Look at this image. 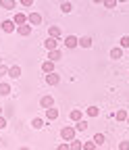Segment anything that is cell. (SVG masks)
Masks as SVG:
<instances>
[{
  "mask_svg": "<svg viewBox=\"0 0 129 150\" xmlns=\"http://www.w3.org/2000/svg\"><path fill=\"white\" fill-rule=\"evenodd\" d=\"M127 123H129V117H127Z\"/></svg>",
  "mask_w": 129,
  "mask_h": 150,
  "instance_id": "f35d334b",
  "label": "cell"
},
{
  "mask_svg": "<svg viewBox=\"0 0 129 150\" xmlns=\"http://www.w3.org/2000/svg\"><path fill=\"white\" fill-rule=\"evenodd\" d=\"M92 140H94V142H96L98 146H102V144L106 142V136H104V134H96V136H94V138H92Z\"/></svg>",
  "mask_w": 129,
  "mask_h": 150,
  "instance_id": "484cf974",
  "label": "cell"
},
{
  "mask_svg": "<svg viewBox=\"0 0 129 150\" xmlns=\"http://www.w3.org/2000/svg\"><path fill=\"white\" fill-rule=\"evenodd\" d=\"M61 11H63L65 15H69V13L73 11V4H71V2H61Z\"/></svg>",
  "mask_w": 129,
  "mask_h": 150,
  "instance_id": "4316f807",
  "label": "cell"
},
{
  "mask_svg": "<svg viewBox=\"0 0 129 150\" xmlns=\"http://www.w3.org/2000/svg\"><path fill=\"white\" fill-rule=\"evenodd\" d=\"M115 150H119V148H115Z\"/></svg>",
  "mask_w": 129,
  "mask_h": 150,
  "instance_id": "60d3db41",
  "label": "cell"
},
{
  "mask_svg": "<svg viewBox=\"0 0 129 150\" xmlns=\"http://www.w3.org/2000/svg\"><path fill=\"white\" fill-rule=\"evenodd\" d=\"M59 42H61L59 38H52V35H48L46 40H44V48H46V50H56V48H59Z\"/></svg>",
  "mask_w": 129,
  "mask_h": 150,
  "instance_id": "3957f363",
  "label": "cell"
},
{
  "mask_svg": "<svg viewBox=\"0 0 129 150\" xmlns=\"http://www.w3.org/2000/svg\"><path fill=\"white\" fill-rule=\"evenodd\" d=\"M117 4H119V0H104V2H102L104 8H115Z\"/></svg>",
  "mask_w": 129,
  "mask_h": 150,
  "instance_id": "83f0119b",
  "label": "cell"
},
{
  "mask_svg": "<svg viewBox=\"0 0 129 150\" xmlns=\"http://www.w3.org/2000/svg\"><path fill=\"white\" fill-rule=\"evenodd\" d=\"M119 46L123 48V50H129V35H123L121 40H119Z\"/></svg>",
  "mask_w": 129,
  "mask_h": 150,
  "instance_id": "d4e9b609",
  "label": "cell"
},
{
  "mask_svg": "<svg viewBox=\"0 0 129 150\" xmlns=\"http://www.w3.org/2000/svg\"><path fill=\"white\" fill-rule=\"evenodd\" d=\"M19 150H31V148H27V146H21V148H19Z\"/></svg>",
  "mask_w": 129,
  "mask_h": 150,
  "instance_id": "d590c367",
  "label": "cell"
},
{
  "mask_svg": "<svg viewBox=\"0 0 129 150\" xmlns=\"http://www.w3.org/2000/svg\"><path fill=\"white\" fill-rule=\"evenodd\" d=\"M0 25H2V31H4V33H13V31H17V23L13 21V19H4V21L0 23Z\"/></svg>",
  "mask_w": 129,
  "mask_h": 150,
  "instance_id": "277c9868",
  "label": "cell"
},
{
  "mask_svg": "<svg viewBox=\"0 0 129 150\" xmlns=\"http://www.w3.org/2000/svg\"><path fill=\"white\" fill-rule=\"evenodd\" d=\"M48 35H52V38H61V27H59V25H50V27H48Z\"/></svg>",
  "mask_w": 129,
  "mask_h": 150,
  "instance_id": "ffe728a7",
  "label": "cell"
},
{
  "mask_svg": "<svg viewBox=\"0 0 129 150\" xmlns=\"http://www.w3.org/2000/svg\"><path fill=\"white\" fill-rule=\"evenodd\" d=\"M69 146H71V150H83V144H81L79 140H71Z\"/></svg>",
  "mask_w": 129,
  "mask_h": 150,
  "instance_id": "603a6c76",
  "label": "cell"
},
{
  "mask_svg": "<svg viewBox=\"0 0 129 150\" xmlns=\"http://www.w3.org/2000/svg\"><path fill=\"white\" fill-rule=\"evenodd\" d=\"M69 117H71V121H81V119H83V112H81L79 108H73V110L69 112Z\"/></svg>",
  "mask_w": 129,
  "mask_h": 150,
  "instance_id": "ac0fdd59",
  "label": "cell"
},
{
  "mask_svg": "<svg viewBox=\"0 0 129 150\" xmlns=\"http://www.w3.org/2000/svg\"><path fill=\"white\" fill-rule=\"evenodd\" d=\"M85 115L94 119V117H98V115H100V108H98V106H90V108L85 110Z\"/></svg>",
  "mask_w": 129,
  "mask_h": 150,
  "instance_id": "44dd1931",
  "label": "cell"
},
{
  "mask_svg": "<svg viewBox=\"0 0 129 150\" xmlns=\"http://www.w3.org/2000/svg\"><path fill=\"white\" fill-rule=\"evenodd\" d=\"M40 106H42V108H52V106H54V98L46 94V96L40 98Z\"/></svg>",
  "mask_w": 129,
  "mask_h": 150,
  "instance_id": "8992f818",
  "label": "cell"
},
{
  "mask_svg": "<svg viewBox=\"0 0 129 150\" xmlns=\"http://www.w3.org/2000/svg\"><path fill=\"white\" fill-rule=\"evenodd\" d=\"M96 146H98V144H96L94 140H90V142L83 144V150H96Z\"/></svg>",
  "mask_w": 129,
  "mask_h": 150,
  "instance_id": "f1b7e54d",
  "label": "cell"
},
{
  "mask_svg": "<svg viewBox=\"0 0 129 150\" xmlns=\"http://www.w3.org/2000/svg\"><path fill=\"white\" fill-rule=\"evenodd\" d=\"M8 77H11V79L21 77V67H19V65H13V67H11V73H8Z\"/></svg>",
  "mask_w": 129,
  "mask_h": 150,
  "instance_id": "d6986e66",
  "label": "cell"
},
{
  "mask_svg": "<svg viewBox=\"0 0 129 150\" xmlns=\"http://www.w3.org/2000/svg\"><path fill=\"white\" fill-rule=\"evenodd\" d=\"M0 115H2V106H0Z\"/></svg>",
  "mask_w": 129,
  "mask_h": 150,
  "instance_id": "8d00e7d4",
  "label": "cell"
},
{
  "mask_svg": "<svg viewBox=\"0 0 129 150\" xmlns=\"http://www.w3.org/2000/svg\"><path fill=\"white\" fill-rule=\"evenodd\" d=\"M4 127H6V119L0 115V129H4Z\"/></svg>",
  "mask_w": 129,
  "mask_h": 150,
  "instance_id": "836d02e7",
  "label": "cell"
},
{
  "mask_svg": "<svg viewBox=\"0 0 129 150\" xmlns=\"http://www.w3.org/2000/svg\"><path fill=\"white\" fill-rule=\"evenodd\" d=\"M11 92H13L11 83H6V81H0V96H8Z\"/></svg>",
  "mask_w": 129,
  "mask_h": 150,
  "instance_id": "5bb4252c",
  "label": "cell"
},
{
  "mask_svg": "<svg viewBox=\"0 0 129 150\" xmlns=\"http://www.w3.org/2000/svg\"><path fill=\"white\" fill-rule=\"evenodd\" d=\"M127 77H129V73H127Z\"/></svg>",
  "mask_w": 129,
  "mask_h": 150,
  "instance_id": "ab89813d",
  "label": "cell"
},
{
  "mask_svg": "<svg viewBox=\"0 0 129 150\" xmlns=\"http://www.w3.org/2000/svg\"><path fill=\"white\" fill-rule=\"evenodd\" d=\"M123 54H125V50H123L121 46H117V48H110V59L119 61V59H123Z\"/></svg>",
  "mask_w": 129,
  "mask_h": 150,
  "instance_id": "9c48e42d",
  "label": "cell"
},
{
  "mask_svg": "<svg viewBox=\"0 0 129 150\" xmlns=\"http://www.w3.org/2000/svg\"><path fill=\"white\" fill-rule=\"evenodd\" d=\"M119 2H127V0H119Z\"/></svg>",
  "mask_w": 129,
  "mask_h": 150,
  "instance_id": "74e56055",
  "label": "cell"
},
{
  "mask_svg": "<svg viewBox=\"0 0 129 150\" xmlns=\"http://www.w3.org/2000/svg\"><path fill=\"white\" fill-rule=\"evenodd\" d=\"M92 2H96V4H102V2H104V0H92Z\"/></svg>",
  "mask_w": 129,
  "mask_h": 150,
  "instance_id": "e575fe53",
  "label": "cell"
},
{
  "mask_svg": "<svg viewBox=\"0 0 129 150\" xmlns=\"http://www.w3.org/2000/svg\"><path fill=\"white\" fill-rule=\"evenodd\" d=\"M13 21H15L17 25H23V23H27V15H25V13H17V15L13 17Z\"/></svg>",
  "mask_w": 129,
  "mask_h": 150,
  "instance_id": "e0dca14e",
  "label": "cell"
},
{
  "mask_svg": "<svg viewBox=\"0 0 129 150\" xmlns=\"http://www.w3.org/2000/svg\"><path fill=\"white\" fill-rule=\"evenodd\" d=\"M8 73H11V67H6V65H0V79L8 77Z\"/></svg>",
  "mask_w": 129,
  "mask_h": 150,
  "instance_id": "cb8c5ba5",
  "label": "cell"
},
{
  "mask_svg": "<svg viewBox=\"0 0 129 150\" xmlns=\"http://www.w3.org/2000/svg\"><path fill=\"white\" fill-rule=\"evenodd\" d=\"M127 117H129L127 108H119V110L115 112V119H117V121H127Z\"/></svg>",
  "mask_w": 129,
  "mask_h": 150,
  "instance_id": "2e32d148",
  "label": "cell"
},
{
  "mask_svg": "<svg viewBox=\"0 0 129 150\" xmlns=\"http://www.w3.org/2000/svg\"><path fill=\"white\" fill-rule=\"evenodd\" d=\"M54 65H56V63H54V61H44L42 63V73H54Z\"/></svg>",
  "mask_w": 129,
  "mask_h": 150,
  "instance_id": "8fae6325",
  "label": "cell"
},
{
  "mask_svg": "<svg viewBox=\"0 0 129 150\" xmlns=\"http://www.w3.org/2000/svg\"><path fill=\"white\" fill-rule=\"evenodd\" d=\"M75 136H77V127L75 125H67V127L61 129V140H65V142L75 140Z\"/></svg>",
  "mask_w": 129,
  "mask_h": 150,
  "instance_id": "6da1fadb",
  "label": "cell"
},
{
  "mask_svg": "<svg viewBox=\"0 0 129 150\" xmlns=\"http://www.w3.org/2000/svg\"><path fill=\"white\" fill-rule=\"evenodd\" d=\"M56 150H71V146H69V142H65V140H63V142L56 146Z\"/></svg>",
  "mask_w": 129,
  "mask_h": 150,
  "instance_id": "4dcf8cb0",
  "label": "cell"
},
{
  "mask_svg": "<svg viewBox=\"0 0 129 150\" xmlns=\"http://www.w3.org/2000/svg\"><path fill=\"white\" fill-rule=\"evenodd\" d=\"M17 33L19 35H31V23H23L17 27Z\"/></svg>",
  "mask_w": 129,
  "mask_h": 150,
  "instance_id": "30bf717a",
  "label": "cell"
},
{
  "mask_svg": "<svg viewBox=\"0 0 129 150\" xmlns=\"http://www.w3.org/2000/svg\"><path fill=\"white\" fill-rule=\"evenodd\" d=\"M27 23H31V25H42V15H40V13H29V15H27Z\"/></svg>",
  "mask_w": 129,
  "mask_h": 150,
  "instance_id": "5b68a950",
  "label": "cell"
},
{
  "mask_svg": "<svg viewBox=\"0 0 129 150\" xmlns=\"http://www.w3.org/2000/svg\"><path fill=\"white\" fill-rule=\"evenodd\" d=\"M17 6L15 0H0V8H4V11H13Z\"/></svg>",
  "mask_w": 129,
  "mask_h": 150,
  "instance_id": "9a60e30c",
  "label": "cell"
},
{
  "mask_svg": "<svg viewBox=\"0 0 129 150\" xmlns=\"http://www.w3.org/2000/svg\"><path fill=\"white\" fill-rule=\"evenodd\" d=\"M75 127H77V131H85V129H87V121H83V119H81V121H77V125H75Z\"/></svg>",
  "mask_w": 129,
  "mask_h": 150,
  "instance_id": "f546056e",
  "label": "cell"
},
{
  "mask_svg": "<svg viewBox=\"0 0 129 150\" xmlns=\"http://www.w3.org/2000/svg\"><path fill=\"white\" fill-rule=\"evenodd\" d=\"M65 46H67V48H77V46H79V38L67 35V38H65Z\"/></svg>",
  "mask_w": 129,
  "mask_h": 150,
  "instance_id": "52a82bcc",
  "label": "cell"
},
{
  "mask_svg": "<svg viewBox=\"0 0 129 150\" xmlns=\"http://www.w3.org/2000/svg\"><path fill=\"white\" fill-rule=\"evenodd\" d=\"M92 44H94L92 35H83V38H79V46H81V48H92Z\"/></svg>",
  "mask_w": 129,
  "mask_h": 150,
  "instance_id": "7c38bea8",
  "label": "cell"
},
{
  "mask_svg": "<svg viewBox=\"0 0 129 150\" xmlns=\"http://www.w3.org/2000/svg\"><path fill=\"white\" fill-rule=\"evenodd\" d=\"M21 4H23V6H25V8H29V6H31V4H33V0H21Z\"/></svg>",
  "mask_w": 129,
  "mask_h": 150,
  "instance_id": "d6a6232c",
  "label": "cell"
},
{
  "mask_svg": "<svg viewBox=\"0 0 129 150\" xmlns=\"http://www.w3.org/2000/svg\"><path fill=\"white\" fill-rule=\"evenodd\" d=\"M44 81L48 83V86H56V83H61V75L54 71V73H46L44 75Z\"/></svg>",
  "mask_w": 129,
  "mask_h": 150,
  "instance_id": "7a4b0ae2",
  "label": "cell"
},
{
  "mask_svg": "<svg viewBox=\"0 0 129 150\" xmlns=\"http://www.w3.org/2000/svg\"><path fill=\"white\" fill-rule=\"evenodd\" d=\"M31 127H33V129H42V127H44V119H42V117L31 119Z\"/></svg>",
  "mask_w": 129,
  "mask_h": 150,
  "instance_id": "7402d4cb",
  "label": "cell"
},
{
  "mask_svg": "<svg viewBox=\"0 0 129 150\" xmlns=\"http://www.w3.org/2000/svg\"><path fill=\"white\" fill-rule=\"evenodd\" d=\"M46 119L48 121H54V119H59V108H46Z\"/></svg>",
  "mask_w": 129,
  "mask_h": 150,
  "instance_id": "4fadbf2b",
  "label": "cell"
},
{
  "mask_svg": "<svg viewBox=\"0 0 129 150\" xmlns=\"http://www.w3.org/2000/svg\"><path fill=\"white\" fill-rule=\"evenodd\" d=\"M48 59H50V61H54V63H59V61L63 59L61 48H56V50H48Z\"/></svg>",
  "mask_w": 129,
  "mask_h": 150,
  "instance_id": "ba28073f",
  "label": "cell"
},
{
  "mask_svg": "<svg viewBox=\"0 0 129 150\" xmlns=\"http://www.w3.org/2000/svg\"><path fill=\"white\" fill-rule=\"evenodd\" d=\"M119 150H129V142H127V140L119 142Z\"/></svg>",
  "mask_w": 129,
  "mask_h": 150,
  "instance_id": "1f68e13d",
  "label": "cell"
}]
</instances>
